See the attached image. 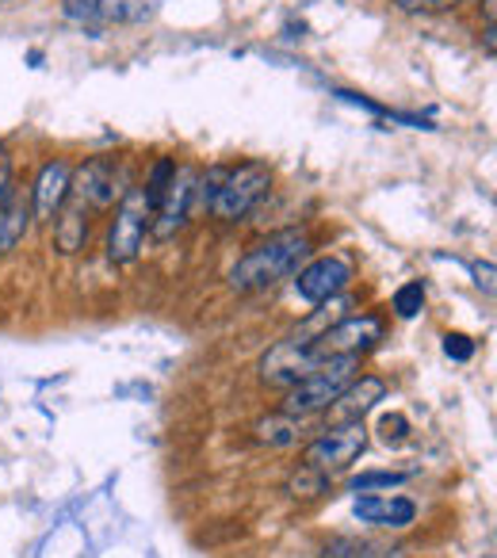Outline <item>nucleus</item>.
Here are the masks:
<instances>
[{
  "label": "nucleus",
  "mask_w": 497,
  "mask_h": 558,
  "mask_svg": "<svg viewBox=\"0 0 497 558\" xmlns=\"http://www.w3.org/2000/svg\"><path fill=\"white\" fill-rule=\"evenodd\" d=\"M306 253H311V238L303 230H280L272 238H265L260 245H253L238 264L230 268V288L241 295H253V291L276 288L280 279L295 276L303 268Z\"/></svg>",
  "instance_id": "obj_1"
},
{
  "label": "nucleus",
  "mask_w": 497,
  "mask_h": 558,
  "mask_svg": "<svg viewBox=\"0 0 497 558\" xmlns=\"http://www.w3.org/2000/svg\"><path fill=\"white\" fill-rule=\"evenodd\" d=\"M360 372V356H329L306 375L303 383H295L291 390H283V413L291 417H314V413H326L337 402L344 387L356 379Z\"/></svg>",
  "instance_id": "obj_2"
},
{
  "label": "nucleus",
  "mask_w": 497,
  "mask_h": 558,
  "mask_svg": "<svg viewBox=\"0 0 497 558\" xmlns=\"http://www.w3.org/2000/svg\"><path fill=\"white\" fill-rule=\"evenodd\" d=\"M268 187H272V169H268V165L241 161L222 172V180H218V187H215V199H210L207 210L218 222H241L248 210L265 199Z\"/></svg>",
  "instance_id": "obj_3"
},
{
  "label": "nucleus",
  "mask_w": 497,
  "mask_h": 558,
  "mask_svg": "<svg viewBox=\"0 0 497 558\" xmlns=\"http://www.w3.org/2000/svg\"><path fill=\"white\" fill-rule=\"evenodd\" d=\"M149 222H154V207L146 203L142 184L126 187L123 199H119V207H116V218H111V230H108V260L111 264L138 260L142 241H146V233H149Z\"/></svg>",
  "instance_id": "obj_4"
},
{
  "label": "nucleus",
  "mask_w": 497,
  "mask_h": 558,
  "mask_svg": "<svg viewBox=\"0 0 497 558\" xmlns=\"http://www.w3.org/2000/svg\"><path fill=\"white\" fill-rule=\"evenodd\" d=\"M364 448H367L364 421H337V425H329L318 440L306 444L303 463L314 466V471H322L326 478H334V474L349 471V466L364 456Z\"/></svg>",
  "instance_id": "obj_5"
},
{
  "label": "nucleus",
  "mask_w": 497,
  "mask_h": 558,
  "mask_svg": "<svg viewBox=\"0 0 497 558\" xmlns=\"http://www.w3.org/2000/svg\"><path fill=\"white\" fill-rule=\"evenodd\" d=\"M383 341V318L379 314H352V318H341L337 326H329L318 341H311V349L318 352V360L329 356H364L375 344Z\"/></svg>",
  "instance_id": "obj_6"
},
{
  "label": "nucleus",
  "mask_w": 497,
  "mask_h": 558,
  "mask_svg": "<svg viewBox=\"0 0 497 558\" xmlns=\"http://www.w3.org/2000/svg\"><path fill=\"white\" fill-rule=\"evenodd\" d=\"M161 12V0H65V16L85 27L149 24Z\"/></svg>",
  "instance_id": "obj_7"
},
{
  "label": "nucleus",
  "mask_w": 497,
  "mask_h": 558,
  "mask_svg": "<svg viewBox=\"0 0 497 558\" xmlns=\"http://www.w3.org/2000/svg\"><path fill=\"white\" fill-rule=\"evenodd\" d=\"M195 177H199V172H195L192 165H177L161 203L154 207V222H149V230H154L157 241L177 238V233L187 226V215H192V203H195Z\"/></svg>",
  "instance_id": "obj_8"
},
{
  "label": "nucleus",
  "mask_w": 497,
  "mask_h": 558,
  "mask_svg": "<svg viewBox=\"0 0 497 558\" xmlns=\"http://www.w3.org/2000/svg\"><path fill=\"white\" fill-rule=\"evenodd\" d=\"M352 276L356 271H352V264L344 256H318V260H311L306 268L295 271V291L306 303H329V299L349 291Z\"/></svg>",
  "instance_id": "obj_9"
},
{
  "label": "nucleus",
  "mask_w": 497,
  "mask_h": 558,
  "mask_svg": "<svg viewBox=\"0 0 497 558\" xmlns=\"http://www.w3.org/2000/svg\"><path fill=\"white\" fill-rule=\"evenodd\" d=\"M119 184V169L111 157H88L81 169H73L70 180V199L85 203L88 210H108L116 203V195L123 192Z\"/></svg>",
  "instance_id": "obj_10"
},
{
  "label": "nucleus",
  "mask_w": 497,
  "mask_h": 558,
  "mask_svg": "<svg viewBox=\"0 0 497 558\" xmlns=\"http://www.w3.org/2000/svg\"><path fill=\"white\" fill-rule=\"evenodd\" d=\"M318 352L311 349V344H299V341H280L276 349H268V356L260 360V379L268 383V387H280V390H291L295 383H303L306 375L318 367Z\"/></svg>",
  "instance_id": "obj_11"
},
{
  "label": "nucleus",
  "mask_w": 497,
  "mask_h": 558,
  "mask_svg": "<svg viewBox=\"0 0 497 558\" xmlns=\"http://www.w3.org/2000/svg\"><path fill=\"white\" fill-rule=\"evenodd\" d=\"M352 512H356L360 524L387 527V532H402V527H410L417 520V505L398 494H364L356 497Z\"/></svg>",
  "instance_id": "obj_12"
},
{
  "label": "nucleus",
  "mask_w": 497,
  "mask_h": 558,
  "mask_svg": "<svg viewBox=\"0 0 497 558\" xmlns=\"http://www.w3.org/2000/svg\"><path fill=\"white\" fill-rule=\"evenodd\" d=\"M70 180H73V169L65 161H47L35 177V187H32V218L39 222H54L58 210L65 207L70 199Z\"/></svg>",
  "instance_id": "obj_13"
},
{
  "label": "nucleus",
  "mask_w": 497,
  "mask_h": 558,
  "mask_svg": "<svg viewBox=\"0 0 497 558\" xmlns=\"http://www.w3.org/2000/svg\"><path fill=\"white\" fill-rule=\"evenodd\" d=\"M383 398H387V383L379 375H360L337 395V402L329 410H334V421H364V413L375 410Z\"/></svg>",
  "instance_id": "obj_14"
},
{
  "label": "nucleus",
  "mask_w": 497,
  "mask_h": 558,
  "mask_svg": "<svg viewBox=\"0 0 497 558\" xmlns=\"http://www.w3.org/2000/svg\"><path fill=\"white\" fill-rule=\"evenodd\" d=\"M88 215H93V210H88L85 203L65 199V207L58 210V218L50 222V226H54V248L62 256H73V253H81V248H85V241H88Z\"/></svg>",
  "instance_id": "obj_15"
},
{
  "label": "nucleus",
  "mask_w": 497,
  "mask_h": 558,
  "mask_svg": "<svg viewBox=\"0 0 497 558\" xmlns=\"http://www.w3.org/2000/svg\"><path fill=\"white\" fill-rule=\"evenodd\" d=\"M322 558H405V550L402 547H390V543L341 535V539H329L326 547H322Z\"/></svg>",
  "instance_id": "obj_16"
},
{
  "label": "nucleus",
  "mask_w": 497,
  "mask_h": 558,
  "mask_svg": "<svg viewBox=\"0 0 497 558\" xmlns=\"http://www.w3.org/2000/svg\"><path fill=\"white\" fill-rule=\"evenodd\" d=\"M257 440L268 444V448H291V444H299V436H303V417H291V413H268V417L257 421Z\"/></svg>",
  "instance_id": "obj_17"
},
{
  "label": "nucleus",
  "mask_w": 497,
  "mask_h": 558,
  "mask_svg": "<svg viewBox=\"0 0 497 558\" xmlns=\"http://www.w3.org/2000/svg\"><path fill=\"white\" fill-rule=\"evenodd\" d=\"M27 226H32V203L27 199L16 195L9 207H0V256L12 253L27 238Z\"/></svg>",
  "instance_id": "obj_18"
},
{
  "label": "nucleus",
  "mask_w": 497,
  "mask_h": 558,
  "mask_svg": "<svg viewBox=\"0 0 497 558\" xmlns=\"http://www.w3.org/2000/svg\"><path fill=\"white\" fill-rule=\"evenodd\" d=\"M326 489H329V478L306 463L288 478V497H295V501H314V497H322Z\"/></svg>",
  "instance_id": "obj_19"
},
{
  "label": "nucleus",
  "mask_w": 497,
  "mask_h": 558,
  "mask_svg": "<svg viewBox=\"0 0 497 558\" xmlns=\"http://www.w3.org/2000/svg\"><path fill=\"white\" fill-rule=\"evenodd\" d=\"M413 478V471H367V474H356L349 482L352 494H372V489H395V486H405Z\"/></svg>",
  "instance_id": "obj_20"
},
{
  "label": "nucleus",
  "mask_w": 497,
  "mask_h": 558,
  "mask_svg": "<svg viewBox=\"0 0 497 558\" xmlns=\"http://www.w3.org/2000/svg\"><path fill=\"white\" fill-rule=\"evenodd\" d=\"M390 306H395V314L402 322L417 318V314L425 311V288H421V283H402V288L395 291V299H390Z\"/></svg>",
  "instance_id": "obj_21"
},
{
  "label": "nucleus",
  "mask_w": 497,
  "mask_h": 558,
  "mask_svg": "<svg viewBox=\"0 0 497 558\" xmlns=\"http://www.w3.org/2000/svg\"><path fill=\"white\" fill-rule=\"evenodd\" d=\"M395 4L413 16H440V12H456L463 0H395Z\"/></svg>",
  "instance_id": "obj_22"
},
{
  "label": "nucleus",
  "mask_w": 497,
  "mask_h": 558,
  "mask_svg": "<svg viewBox=\"0 0 497 558\" xmlns=\"http://www.w3.org/2000/svg\"><path fill=\"white\" fill-rule=\"evenodd\" d=\"M444 356L456 360V364H466L474 356V341L466 333H448L444 337Z\"/></svg>",
  "instance_id": "obj_23"
},
{
  "label": "nucleus",
  "mask_w": 497,
  "mask_h": 558,
  "mask_svg": "<svg viewBox=\"0 0 497 558\" xmlns=\"http://www.w3.org/2000/svg\"><path fill=\"white\" fill-rule=\"evenodd\" d=\"M379 433L387 444H402L405 436H410V421H405L402 413H387V417L379 421Z\"/></svg>",
  "instance_id": "obj_24"
},
{
  "label": "nucleus",
  "mask_w": 497,
  "mask_h": 558,
  "mask_svg": "<svg viewBox=\"0 0 497 558\" xmlns=\"http://www.w3.org/2000/svg\"><path fill=\"white\" fill-rule=\"evenodd\" d=\"M12 199H16V180H12L9 157H0V207H9Z\"/></svg>",
  "instance_id": "obj_25"
}]
</instances>
